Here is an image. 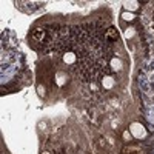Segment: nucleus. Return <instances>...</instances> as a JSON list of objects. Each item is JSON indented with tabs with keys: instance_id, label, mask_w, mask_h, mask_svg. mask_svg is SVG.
I'll return each mask as SVG.
<instances>
[{
	"instance_id": "obj_1",
	"label": "nucleus",
	"mask_w": 154,
	"mask_h": 154,
	"mask_svg": "<svg viewBox=\"0 0 154 154\" xmlns=\"http://www.w3.org/2000/svg\"><path fill=\"white\" fill-rule=\"evenodd\" d=\"M102 20L59 28L56 48L74 56L72 71L83 82H96L111 72L112 45Z\"/></svg>"
}]
</instances>
